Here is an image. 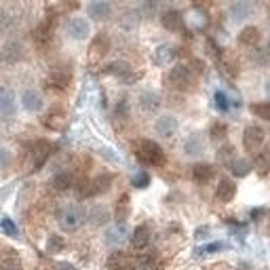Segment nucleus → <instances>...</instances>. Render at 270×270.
Listing matches in <instances>:
<instances>
[{"label":"nucleus","mask_w":270,"mask_h":270,"mask_svg":"<svg viewBox=\"0 0 270 270\" xmlns=\"http://www.w3.org/2000/svg\"><path fill=\"white\" fill-rule=\"evenodd\" d=\"M256 169H258L260 176H266V173H270V150L258 154V158H256Z\"/></svg>","instance_id":"72a5a7b5"},{"label":"nucleus","mask_w":270,"mask_h":270,"mask_svg":"<svg viewBox=\"0 0 270 270\" xmlns=\"http://www.w3.org/2000/svg\"><path fill=\"white\" fill-rule=\"evenodd\" d=\"M101 154H104L106 158H110V161L118 163V156H116V152H112V150H101Z\"/></svg>","instance_id":"49530a36"},{"label":"nucleus","mask_w":270,"mask_h":270,"mask_svg":"<svg viewBox=\"0 0 270 270\" xmlns=\"http://www.w3.org/2000/svg\"><path fill=\"white\" fill-rule=\"evenodd\" d=\"M264 129L258 125H249L247 129L243 133V144H245V150L247 152H258V148L264 144Z\"/></svg>","instance_id":"39448f33"},{"label":"nucleus","mask_w":270,"mask_h":270,"mask_svg":"<svg viewBox=\"0 0 270 270\" xmlns=\"http://www.w3.org/2000/svg\"><path fill=\"white\" fill-rule=\"evenodd\" d=\"M264 91H266V95H270V78L264 83Z\"/></svg>","instance_id":"864d4df0"},{"label":"nucleus","mask_w":270,"mask_h":270,"mask_svg":"<svg viewBox=\"0 0 270 270\" xmlns=\"http://www.w3.org/2000/svg\"><path fill=\"white\" fill-rule=\"evenodd\" d=\"M53 188L55 190H59V192H66V190H70L74 186V178H72V173L70 171H61V173H57V176L53 178Z\"/></svg>","instance_id":"cd10ccee"},{"label":"nucleus","mask_w":270,"mask_h":270,"mask_svg":"<svg viewBox=\"0 0 270 270\" xmlns=\"http://www.w3.org/2000/svg\"><path fill=\"white\" fill-rule=\"evenodd\" d=\"M15 95L9 87H0V116L9 118L15 114Z\"/></svg>","instance_id":"9b49d317"},{"label":"nucleus","mask_w":270,"mask_h":270,"mask_svg":"<svg viewBox=\"0 0 270 270\" xmlns=\"http://www.w3.org/2000/svg\"><path fill=\"white\" fill-rule=\"evenodd\" d=\"M148 243H150V228L146 224H141L133 230V234H131V245L135 249H146L148 247Z\"/></svg>","instance_id":"a211bd4d"},{"label":"nucleus","mask_w":270,"mask_h":270,"mask_svg":"<svg viewBox=\"0 0 270 270\" xmlns=\"http://www.w3.org/2000/svg\"><path fill=\"white\" fill-rule=\"evenodd\" d=\"M74 188H76V194L81 196V198L93 196V194H91V180H85V178H81L78 181H74Z\"/></svg>","instance_id":"f704fd0d"},{"label":"nucleus","mask_w":270,"mask_h":270,"mask_svg":"<svg viewBox=\"0 0 270 270\" xmlns=\"http://www.w3.org/2000/svg\"><path fill=\"white\" fill-rule=\"evenodd\" d=\"M239 43L245 45V46H256L260 43V30L256 26H247L241 30L239 34Z\"/></svg>","instance_id":"bb28decb"},{"label":"nucleus","mask_w":270,"mask_h":270,"mask_svg":"<svg viewBox=\"0 0 270 270\" xmlns=\"http://www.w3.org/2000/svg\"><path fill=\"white\" fill-rule=\"evenodd\" d=\"M211 139H216V141H222L226 137V133H228V127L224 125V123H213V127H211Z\"/></svg>","instance_id":"c9c22d12"},{"label":"nucleus","mask_w":270,"mask_h":270,"mask_svg":"<svg viewBox=\"0 0 270 270\" xmlns=\"http://www.w3.org/2000/svg\"><path fill=\"white\" fill-rule=\"evenodd\" d=\"M161 23L165 30L169 32H181L184 30V17L178 9H167L163 15H161Z\"/></svg>","instance_id":"0eeeda50"},{"label":"nucleus","mask_w":270,"mask_h":270,"mask_svg":"<svg viewBox=\"0 0 270 270\" xmlns=\"http://www.w3.org/2000/svg\"><path fill=\"white\" fill-rule=\"evenodd\" d=\"M63 249V239L61 236H51L49 243H46V251L49 253H59Z\"/></svg>","instance_id":"58836bf2"},{"label":"nucleus","mask_w":270,"mask_h":270,"mask_svg":"<svg viewBox=\"0 0 270 270\" xmlns=\"http://www.w3.org/2000/svg\"><path fill=\"white\" fill-rule=\"evenodd\" d=\"M262 213H264V209H253V211H251V216H253V218H260Z\"/></svg>","instance_id":"603ef678"},{"label":"nucleus","mask_w":270,"mask_h":270,"mask_svg":"<svg viewBox=\"0 0 270 270\" xmlns=\"http://www.w3.org/2000/svg\"><path fill=\"white\" fill-rule=\"evenodd\" d=\"M21 57H23V46L15 41L6 43L4 49L0 51V61H4V63H17Z\"/></svg>","instance_id":"2eb2a0df"},{"label":"nucleus","mask_w":270,"mask_h":270,"mask_svg":"<svg viewBox=\"0 0 270 270\" xmlns=\"http://www.w3.org/2000/svg\"><path fill=\"white\" fill-rule=\"evenodd\" d=\"M192 70L188 66H176L169 72V83L171 87H176L180 91H188L190 87H192Z\"/></svg>","instance_id":"20e7f679"},{"label":"nucleus","mask_w":270,"mask_h":270,"mask_svg":"<svg viewBox=\"0 0 270 270\" xmlns=\"http://www.w3.org/2000/svg\"><path fill=\"white\" fill-rule=\"evenodd\" d=\"M6 21H9V17H6V13L0 9V30H4L6 28Z\"/></svg>","instance_id":"de8ad7c7"},{"label":"nucleus","mask_w":270,"mask_h":270,"mask_svg":"<svg viewBox=\"0 0 270 270\" xmlns=\"http://www.w3.org/2000/svg\"><path fill=\"white\" fill-rule=\"evenodd\" d=\"M87 218H89V222L93 226H104V224H108L110 213H108V209L104 207V205H95V207L87 213Z\"/></svg>","instance_id":"a878e982"},{"label":"nucleus","mask_w":270,"mask_h":270,"mask_svg":"<svg viewBox=\"0 0 270 270\" xmlns=\"http://www.w3.org/2000/svg\"><path fill=\"white\" fill-rule=\"evenodd\" d=\"M49 129H53V131H59L63 125H66V114H63V110L61 108H53L49 114L45 116V121H43Z\"/></svg>","instance_id":"4be33fe9"},{"label":"nucleus","mask_w":270,"mask_h":270,"mask_svg":"<svg viewBox=\"0 0 270 270\" xmlns=\"http://www.w3.org/2000/svg\"><path fill=\"white\" fill-rule=\"evenodd\" d=\"M161 106V97L154 93V91H144L139 95V108L144 112H154V110Z\"/></svg>","instance_id":"b1692460"},{"label":"nucleus","mask_w":270,"mask_h":270,"mask_svg":"<svg viewBox=\"0 0 270 270\" xmlns=\"http://www.w3.org/2000/svg\"><path fill=\"white\" fill-rule=\"evenodd\" d=\"M110 46H112V43H110V36L108 34H104V32L95 34V38H93L91 45H89V61L91 63L101 61L110 53Z\"/></svg>","instance_id":"7ed1b4c3"},{"label":"nucleus","mask_w":270,"mask_h":270,"mask_svg":"<svg viewBox=\"0 0 270 270\" xmlns=\"http://www.w3.org/2000/svg\"><path fill=\"white\" fill-rule=\"evenodd\" d=\"M209 232V228H198V232H196V239H201V236H205Z\"/></svg>","instance_id":"3c124183"},{"label":"nucleus","mask_w":270,"mask_h":270,"mask_svg":"<svg viewBox=\"0 0 270 270\" xmlns=\"http://www.w3.org/2000/svg\"><path fill=\"white\" fill-rule=\"evenodd\" d=\"M131 184L135 188H148L150 186V176L146 171H139V173H135L133 180H131Z\"/></svg>","instance_id":"e433bc0d"},{"label":"nucleus","mask_w":270,"mask_h":270,"mask_svg":"<svg viewBox=\"0 0 270 270\" xmlns=\"http://www.w3.org/2000/svg\"><path fill=\"white\" fill-rule=\"evenodd\" d=\"M230 169H232L234 176H239V178H245L247 173L251 171V163L247 161V158H236V161L230 165Z\"/></svg>","instance_id":"473e14b6"},{"label":"nucleus","mask_w":270,"mask_h":270,"mask_svg":"<svg viewBox=\"0 0 270 270\" xmlns=\"http://www.w3.org/2000/svg\"><path fill=\"white\" fill-rule=\"evenodd\" d=\"M251 112L262 116V118H266V121H270V104H253Z\"/></svg>","instance_id":"ea45409f"},{"label":"nucleus","mask_w":270,"mask_h":270,"mask_svg":"<svg viewBox=\"0 0 270 270\" xmlns=\"http://www.w3.org/2000/svg\"><path fill=\"white\" fill-rule=\"evenodd\" d=\"M53 152V146L49 144V141H45V139H41V141H36L34 144V148H32V154H34V167H41L46 158H49V154Z\"/></svg>","instance_id":"6ab92c4d"},{"label":"nucleus","mask_w":270,"mask_h":270,"mask_svg":"<svg viewBox=\"0 0 270 270\" xmlns=\"http://www.w3.org/2000/svg\"><path fill=\"white\" fill-rule=\"evenodd\" d=\"M0 228L4 230V234H9V236H17V224L11 220V218H2L0 220Z\"/></svg>","instance_id":"4c0bfd02"},{"label":"nucleus","mask_w":270,"mask_h":270,"mask_svg":"<svg viewBox=\"0 0 270 270\" xmlns=\"http://www.w3.org/2000/svg\"><path fill=\"white\" fill-rule=\"evenodd\" d=\"M251 59H253V63H258V66H266L268 59H270V55H268V51L260 49V51H256L251 55Z\"/></svg>","instance_id":"37998d69"},{"label":"nucleus","mask_w":270,"mask_h":270,"mask_svg":"<svg viewBox=\"0 0 270 270\" xmlns=\"http://www.w3.org/2000/svg\"><path fill=\"white\" fill-rule=\"evenodd\" d=\"M222 249H226L224 243H209V245H205V247L198 249L196 256H205V253H216V251H222Z\"/></svg>","instance_id":"a19ab883"},{"label":"nucleus","mask_w":270,"mask_h":270,"mask_svg":"<svg viewBox=\"0 0 270 270\" xmlns=\"http://www.w3.org/2000/svg\"><path fill=\"white\" fill-rule=\"evenodd\" d=\"M230 19L236 21V23H241L245 21L247 17H251V13H253V4L249 2V0H236V2L230 4Z\"/></svg>","instance_id":"9d476101"},{"label":"nucleus","mask_w":270,"mask_h":270,"mask_svg":"<svg viewBox=\"0 0 270 270\" xmlns=\"http://www.w3.org/2000/svg\"><path fill=\"white\" fill-rule=\"evenodd\" d=\"M116 114L118 116H127V101H118V108H116Z\"/></svg>","instance_id":"a18cd8bd"},{"label":"nucleus","mask_w":270,"mask_h":270,"mask_svg":"<svg viewBox=\"0 0 270 270\" xmlns=\"http://www.w3.org/2000/svg\"><path fill=\"white\" fill-rule=\"evenodd\" d=\"M21 106L28 110V112H38L43 108V95L36 89H26L21 95Z\"/></svg>","instance_id":"ddd939ff"},{"label":"nucleus","mask_w":270,"mask_h":270,"mask_svg":"<svg viewBox=\"0 0 270 270\" xmlns=\"http://www.w3.org/2000/svg\"><path fill=\"white\" fill-rule=\"evenodd\" d=\"M36 270H49V268H46V266H38Z\"/></svg>","instance_id":"5fc2aeb1"},{"label":"nucleus","mask_w":270,"mask_h":270,"mask_svg":"<svg viewBox=\"0 0 270 270\" xmlns=\"http://www.w3.org/2000/svg\"><path fill=\"white\" fill-rule=\"evenodd\" d=\"M89 21L83 19V17H72L68 21V34L70 38H74V41H85L87 36H89Z\"/></svg>","instance_id":"6e6552de"},{"label":"nucleus","mask_w":270,"mask_h":270,"mask_svg":"<svg viewBox=\"0 0 270 270\" xmlns=\"http://www.w3.org/2000/svg\"><path fill=\"white\" fill-rule=\"evenodd\" d=\"M135 154H137L139 161L146 163V165H154V167L165 165V152H163V148L158 146L156 141H152V139L139 141V146H137V150H135Z\"/></svg>","instance_id":"f257e3e1"},{"label":"nucleus","mask_w":270,"mask_h":270,"mask_svg":"<svg viewBox=\"0 0 270 270\" xmlns=\"http://www.w3.org/2000/svg\"><path fill=\"white\" fill-rule=\"evenodd\" d=\"M57 268H59V270H76L72 264H66V262H61V264H59Z\"/></svg>","instance_id":"8fccbe9b"},{"label":"nucleus","mask_w":270,"mask_h":270,"mask_svg":"<svg viewBox=\"0 0 270 270\" xmlns=\"http://www.w3.org/2000/svg\"><path fill=\"white\" fill-rule=\"evenodd\" d=\"M70 81H72L70 70L68 68H57V70H53V72L49 74V81H46V85H49L51 89H55V91H63L70 85Z\"/></svg>","instance_id":"1a4fd4ad"},{"label":"nucleus","mask_w":270,"mask_h":270,"mask_svg":"<svg viewBox=\"0 0 270 270\" xmlns=\"http://www.w3.org/2000/svg\"><path fill=\"white\" fill-rule=\"evenodd\" d=\"M216 106L222 110V112H228V110H230V99H228L226 93H222V91L216 93Z\"/></svg>","instance_id":"79ce46f5"},{"label":"nucleus","mask_w":270,"mask_h":270,"mask_svg":"<svg viewBox=\"0 0 270 270\" xmlns=\"http://www.w3.org/2000/svg\"><path fill=\"white\" fill-rule=\"evenodd\" d=\"M184 152L188 156H201L205 152V141H203L201 135L198 133L190 135V137L186 139V144H184Z\"/></svg>","instance_id":"412c9836"},{"label":"nucleus","mask_w":270,"mask_h":270,"mask_svg":"<svg viewBox=\"0 0 270 270\" xmlns=\"http://www.w3.org/2000/svg\"><path fill=\"white\" fill-rule=\"evenodd\" d=\"M110 15H112V6L106 0H95L89 4V17L93 21H106Z\"/></svg>","instance_id":"f8f14e48"},{"label":"nucleus","mask_w":270,"mask_h":270,"mask_svg":"<svg viewBox=\"0 0 270 270\" xmlns=\"http://www.w3.org/2000/svg\"><path fill=\"white\" fill-rule=\"evenodd\" d=\"M173 55H176V51H173L169 45H161L154 51V63H158V66H167V63L173 59Z\"/></svg>","instance_id":"7c9ffc66"},{"label":"nucleus","mask_w":270,"mask_h":270,"mask_svg":"<svg viewBox=\"0 0 270 270\" xmlns=\"http://www.w3.org/2000/svg\"><path fill=\"white\" fill-rule=\"evenodd\" d=\"M190 2H192L196 9H203V6H207L209 4V0H190Z\"/></svg>","instance_id":"09e8293b"},{"label":"nucleus","mask_w":270,"mask_h":270,"mask_svg":"<svg viewBox=\"0 0 270 270\" xmlns=\"http://www.w3.org/2000/svg\"><path fill=\"white\" fill-rule=\"evenodd\" d=\"M112 173H99V176H95V180H91V194H104L108 192L110 188H112Z\"/></svg>","instance_id":"f3484780"},{"label":"nucleus","mask_w":270,"mask_h":270,"mask_svg":"<svg viewBox=\"0 0 270 270\" xmlns=\"http://www.w3.org/2000/svg\"><path fill=\"white\" fill-rule=\"evenodd\" d=\"M213 167L211 165H207V163H198V165H194V169H192V178H194V181L196 184H207V181L213 178Z\"/></svg>","instance_id":"393cba45"},{"label":"nucleus","mask_w":270,"mask_h":270,"mask_svg":"<svg viewBox=\"0 0 270 270\" xmlns=\"http://www.w3.org/2000/svg\"><path fill=\"white\" fill-rule=\"evenodd\" d=\"M150 270H163V268H150Z\"/></svg>","instance_id":"6e6d98bb"},{"label":"nucleus","mask_w":270,"mask_h":270,"mask_svg":"<svg viewBox=\"0 0 270 270\" xmlns=\"http://www.w3.org/2000/svg\"><path fill=\"white\" fill-rule=\"evenodd\" d=\"M0 270H21L19 253L15 249H2L0 251Z\"/></svg>","instance_id":"dca6fc26"},{"label":"nucleus","mask_w":270,"mask_h":270,"mask_svg":"<svg viewBox=\"0 0 270 270\" xmlns=\"http://www.w3.org/2000/svg\"><path fill=\"white\" fill-rule=\"evenodd\" d=\"M154 129H156V133L161 135V137H165V139H167V137H173V135H176V131H178V118L171 116V114L158 116Z\"/></svg>","instance_id":"423d86ee"},{"label":"nucleus","mask_w":270,"mask_h":270,"mask_svg":"<svg viewBox=\"0 0 270 270\" xmlns=\"http://www.w3.org/2000/svg\"><path fill=\"white\" fill-rule=\"evenodd\" d=\"M87 220V211L81 205H68L66 209L59 213V226L66 230V232H74L78 230Z\"/></svg>","instance_id":"f03ea898"},{"label":"nucleus","mask_w":270,"mask_h":270,"mask_svg":"<svg viewBox=\"0 0 270 270\" xmlns=\"http://www.w3.org/2000/svg\"><path fill=\"white\" fill-rule=\"evenodd\" d=\"M129 207H131L129 196L123 194L116 201V205H114V220H116V224H125V222H127V218H129Z\"/></svg>","instance_id":"5701e85b"},{"label":"nucleus","mask_w":270,"mask_h":270,"mask_svg":"<svg viewBox=\"0 0 270 270\" xmlns=\"http://www.w3.org/2000/svg\"><path fill=\"white\" fill-rule=\"evenodd\" d=\"M218 161L222 163V165H232L234 161H236V150H234V146H230V144H226V146H222L220 150H218Z\"/></svg>","instance_id":"2f4dec72"},{"label":"nucleus","mask_w":270,"mask_h":270,"mask_svg":"<svg viewBox=\"0 0 270 270\" xmlns=\"http://www.w3.org/2000/svg\"><path fill=\"white\" fill-rule=\"evenodd\" d=\"M11 165V152L6 148H0V169H6Z\"/></svg>","instance_id":"c03bdc74"},{"label":"nucleus","mask_w":270,"mask_h":270,"mask_svg":"<svg viewBox=\"0 0 270 270\" xmlns=\"http://www.w3.org/2000/svg\"><path fill=\"white\" fill-rule=\"evenodd\" d=\"M216 196H218V201H222V203H230L236 196V184L230 178L220 180L218 190H216Z\"/></svg>","instance_id":"4468645a"},{"label":"nucleus","mask_w":270,"mask_h":270,"mask_svg":"<svg viewBox=\"0 0 270 270\" xmlns=\"http://www.w3.org/2000/svg\"><path fill=\"white\" fill-rule=\"evenodd\" d=\"M125 241V224H116L106 230V243L108 245H121Z\"/></svg>","instance_id":"c756f323"},{"label":"nucleus","mask_w":270,"mask_h":270,"mask_svg":"<svg viewBox=\"0 0 270 270\" xmlns=\"http://www.w3.org/2000/svg\"><path fill=\"white\" fill-rule=\"evenodd\" d=\"M106 268L108 270H131L129 266V256L123 251H114L112 256L106 260Z\"/></svg>","instance_id":"aec40b11"},{"label":"nucleus","mask_w":270,"mask_h":270,"mask_svg":"<svg viewBox=\"0 0 270 270\" xmlns=\"http://www.w3.org/2000/svg\"><path fill=\"white\" fill-rule=\"evenodd\" d=\"M34 36H36V41L41 43V45H46V43H49L51 36H53V19H45L41 26L36 28Z\"/></svg>","instance_id":"c85d7f7f"}]
</instances>
